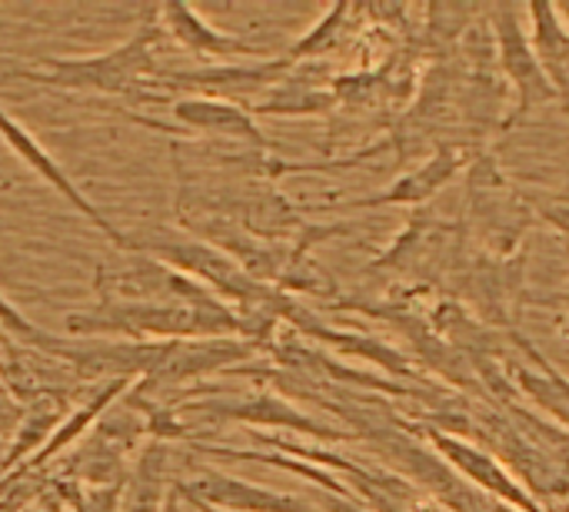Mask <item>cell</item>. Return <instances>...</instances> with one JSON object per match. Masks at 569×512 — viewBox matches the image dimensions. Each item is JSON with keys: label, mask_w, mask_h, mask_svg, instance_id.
Segmentation results:
<instances>
[{"label": "cell", "mask_w": 569, "mask_h": 512, "mask_svg": "<svg viewBox=\"0 0 569 512\" xmlns=\"http://www.w3.org/2000/svg\"><path fill=\"white\" fill-rule=\"evenodd\" d=\"M530 7V43L547 70L550 83L560 93V103L569 110V27L563 20L560 3L550 0H533Z\"/></svg>", "instance_id": "5"}, {"label": "cell", "mask_w": 569, "mask_h": 512, "mask_svg": "<svg viewBox=\"0 0 569 512\" xmlns=\"http://www.w3.org/2000/svg\"><path fill=\"white\" fill-rule=\"evenodd\" d=\"M553 300H557V307L567 313V320H569V283L563 287V290H560V293H557V297H553Z\"/></svg>", "instance_id": "13"}, {"label": "cell", "mask_w": 569, "mask_h": 512, "mask_svg": "<svg viewBox=\"0 0 569 512\" xmlns=\"http://www.w3.org/2000/svg\"><path fill=\"white\" fill-rule=\"evenodd\" d=\"M163 23H167V30L180 40V43H187L193 53H213V57H227V53H253V47H247V43H240V40H230V37H223V33H217V30H210L193 10H187L183 3H163Z\"/></svg>", "instance_id": "9"}, {"label": "cell", "mask_w": 569, "mask_h": 512, "mask_svg": "<svg viewBox=\"0 0 569 512\" xmlns=\"http://www.w3.org/2000/svg\"><path fill=\"white\" fill-rule=\"evenodd\" d=\"M567 7H569V3H567ZM567 13H569V10H567ZM567 27H569V23H567Z\"/></svg>", "instance_id": "14"}, {"label": "cell", "mask_w": 569, "mask_h": 512, "mask_svg": "<svg viewBox=\"0 0 569 512\" xmlns=\"http://www.w3.org/2000/svg\"><path fill=\"white\" fill-rule=\"evenodd\" d=\"M527 197L500 170L497 153L480 150L467 167V227L477 233L487 257L507 260L530 230Z\"/></svg>", "instance_id": "1"}, {"label": "cell", "mask_w": 569, "mask_h": 512, "mask_svg": "<svg viewBox=\"0 0 569 512\" xmlns=\"http://www.w3.org/2000/svg\"><path fill=\"white\" fill-rule=\"evenodd\" d=\"M433 443H437V450H443V456H447L470 483H477V486L497 493L500 500H507V503H513V506H523L527 512H540L527 496H523V490L500 470V463H497L493 456H487L483 450H477V446H470V443H460V440H450V436H440V433H433Z\"/></svg>", "instance_id": "7"}, {"label": "cell", "mask_w": 569, "mask_h": 512, "mask_svg": "<svg viewBox=\"0 0 569 512\" xmlns=\"http://www.w3.org/2000/svg\"><path fill=\"white\" fill-rule=\"evenodd\" d=\"M490 30H493L500 77L517 93L513 110L503 117V130H510L520 120H527L537 107H547L550 100H560V93L550 83L547 70L540 67V60L533 53V43H530V33L520 27V13H517L513 3H500L490 13Z\"/></svg>", "instance_id": "2"}, {"label": "cell", "mask_w": 569, "mask_h": 512, "mask_svg": "<svg viewBox=\"0 0 569 512\" xmlns=\"http://www.w3.org/2000/svg\"><path fill=\"white\" fill-rule=\"evenodd\" d=\"M453 227L450 223H440L433 213H417L410 223H407V230L393 240V247L370 267V273H377V270H417L423 260H430V257H437L440 253V237L443 233H450Z\"/></svg>", "instance_id": "8"}, {"label": "cell", "mask_w": 569, "mask_h": 512, "mask_svg": "<svg viewBox=\"0 0 569 512\" xmlns=\"http://www.w3.org/2000/svg\"><path fill=\"white\" fill-rule=\"evenodd\" d=\"M347 10H350V3H333V10L317 23V30L310 33V37H303L293 50H290V57H303V53H317L330 37H333V30L343 23V17H347Z\"/></svg>", "instance_id": "12"}, {"label": "cell", "mask_w": 569, "mask_h": 512, "mask_svg": "<svg viewBox=\"0 0 569 512\" xmlns=\"http://www.w3.org/2000/svg\"><path fill=\"white\" fill-rule=\"evenodd\" d=\"M153 30H143L137 40L117 47L113 53L103 57H87V60H43L47 73L40 70H20V77L50 83V87H67V90H107V93H123L137 83V73L150 67V47Z\"/></svg>", "instance_id": "3"}, {"label": "cell", "mask_w": 569, "mask_h": 512, "mask_svg": "<svg viewBox=\"0 0 569 512\" xmlns=\"http://www.w3.org/2000/svg\"><path fill=\"white\" fill-rule=\"evenodd\" d=\"M477 153H480V150H467V143L450 140V143L437 147L417 170L403 173L390 190H383V193H377V197H367V200H353V203H347V207H357V210L393 207V203H400V207H420V203L433 200L443 187H450V183L457 180V173L467 170L470 160H473Z\"/></svg>", "instance_id": "4"}, {"label": "cell", "mask_w": 569, "mask_h": 512, "mask_svg": "<svg viewBox=\"0 0 569 512\" xmlns=\"http://www.w3.org/2000/svg\"><path fill=\"white\" fill-rule=\"evenodd\" d=\"M0 133H3V140L17 150V157H20L27 167H33V170L50 183V187H57V193H63V197H67V200H70V203H73V207H77V210L93 223V227H97V230H103L113 243H123V237H120V233H117V230H113V227H110V223H107V220H103V217H100V213H97V210H93V207L77 193V190H73V183H70V180L60 173V167L47 157V150H43V147H40V143L23 130V127H17L3 110H0Z\"/></svg>", "instance_id": "6"}, {"label": "cell", "mask_w": 569, "mask_h": 512, "mask_svg": "<svg viewBox=\"0 0 569 512\" xmlns=\"http://www.w3.org/2000/svg\"><path fill=\"white\" fill-rule=\"evenodd\" d=\"M527 207L533 213V220L550 223L553 230H560L569 237V183L563 190H550V193H523Z\"/></svg>", "instance_id": "11"}, {"label": "cell", "mask_w": 569, "mask_h": 512, "mask_svg": "<svg viewBox=\"0 0 569 512\" xmlns=\"http://www.w3.org/2000/svg\"><path fill=\"white\" fill-rule=\"evenodd\" d=\"M173 113L200 130H217V133H230L237 140H250V143H263L260 130L247 120L243 110L230 107V103H210V100H183L173 107Z\"/></svg>", "instance_id": "10"}]
</instances>
